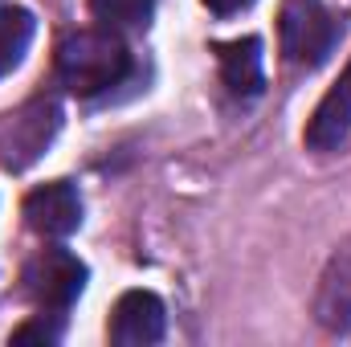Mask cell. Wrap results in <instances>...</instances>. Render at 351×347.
I'll return each mask as SVG.
<instances>
[{"label":"cell","instance_id":"6da1fadb","mask_svg":"<svg viewBox=\"0 0 351 347\" xmlns=\"http://www.w3.org/2000/svg\"><path fill=\"white\" fill-rule=\"evenodd\" d=\"M127 70H131V53L110 29H82L58 45V78L82 98L119 86Z\"/></svg>","mask_w":351,"mask_h":347},{"label":"cell","instance_id":"7a4b0ae2","mask_svg":"<svg viewBox=\"0 0 351 347\" xmlns=\"http://www.w3.org/2000/svg\"><path fill=\"white\" fill-rule=\"evenodd\" d=\"M278 37H282V53L294 66H319L339 41V25L331 21L323 0H282Z\"/></svg>","mask_w":351,"mask_h":347},{"label":"cell","instance_id":"3957f363","mask_svg":"<svg viewBox=\"0 0 351 347\" xmlns=\"http://www.w3.org/2000/svg\"><path fill=\"white\" fill-rule=\"evenodd\" d=\"M86 286V265L66 250H41L25 265V290L45 315H66Z\"/></svg>","mask_w":351,"mask_h":347},{"label":"cell","instance_id":"277c9868","mask_svg":"<svg viewBox=\"0 0 351 347\" xmlns=\"http://www.w3.org/2000/svg\"><path fill=\"white\" fill-rule=\"evenodd\" d=\"M58 123H62V110L53 98H33L29 106L8 115L0 123V164L4 168H29L49 147V139L58 135Z\"/></svg>","mask_w":351,"mask_h":347},{"label":"cell","instance_id":"5b68a950","mask_svg":"<svg viewBox=\"0 0 351 347\" xmlns=\"http://www.w3.org/2000/svg\"><path fill=\"white\" fill-rule=\"evenodd\" d=\"M164 327H168V315H164V302L152 294V290H131L114 302L110 311V344L119 347H147L164 339Z\"/></svg>","mask_w":351,"mask_h":347},{"label":"cell","instance_id":"8992f818","mask_svg":"<svg viewBox=\"0 0 351 347\" xmlns=\"http://www.w3.org/2000/svg\"><path fill=\"white\" fill-rule=\"evenodd\" d=\"M25 221L41 237H70L82 225V196L74 184L53 180L25 196Z\"/></svg>","mask_w":351,"mask_h":347},{"label":"cell","instance_id":"52a82bcc","mask_svg":"<svg viewBox=\"0 0 351 347\" xmlns=\"http://www.w3.org/2000/svg\"><path fill=\"white\" fill-rule=\"evenodd\" d=\"M348 131H351V62L339 74V82L315 106V115L306 123V147L311 152H335L348 139Z\"/></svg>","mask_w":351,"mask_h":347},{"label":"cell","instance_id":"ba28073f","mask_svg":"<svg viewBox=\"0 0 351 347\" xmlns=\"http://www.w3.org/2000/svg\"><path fill=\"white\" fill-rule=\"evenodd\" d=\"M221 58V78L233 94H258L265 82L262 74V41L258 37H241V41H225L217 45Z\"/></svg>","mask_w":351,"mask_h":347},{"label":"cell","instance_id":"9c48e42d","mask_svg":"<svg viewBox=\"0 0 351 347\" xmlns=\"http://www.w3.org/2000/svg\"><path fill=\"white\" fill-rule=\"evenodd\" d=\"M319 319L327 327H348L351 323V246L335 258L327 282H323V298H319Z\"/></svg>","mask_w":351,"mask_h":347},{"label":"cell","instance_id":"30bf717a","mask_svg":"<svg viewBox=\"0 0 351 347\" xmlns=\"http://www.w3.org/2000/svg\"><path fill=\"white\" fill-rule=\"evenodd\" d=\"M29 41H33V16L16 4H4L0 8V78L21 66Z\"/></svg>","mask_w":351,"mask_h":347},{"label":"cell","instance_id":"8fae6325","mask_svg":"<svg viewBox=\"0 0 351 347\" xmlns=\"http://www.w3.org/2000/svg\"><path fill=\"white\" fill-rule=\"evenodd\" d=\"M90 12L102 21V29H143L156 12V0H90Z\"/></svg>","mask_w":351,"mask_h":347},{"label":"cell","instance_id":"7c38bea8","mask_svg":"<svg viewBox=\"0 0 351 347\" xmlns=\"http://www.w3.org/2000/svg\"><path fill=\"white\" fill-rule=\"evenodd\" d=\"M58 335H62V331H58L53 323H45V315H37L33 323H25V327L12 331V344H33V339H37V344H58Z\"/></svg>","mask_w":351,"mask_h":347},{"label":"cell","instance_id":"4fadbf2b","mask_svg":"<svg viewBox=\"0 0 351 347\" xmlns=\"http://www.w3.org/2000/svg\"><path fill=\"white\" fill-rule=\"evenodd\" d=\"M204 4H208V8H213L217 16H229V12H241V8H245L250 0H204Z\"/></svg>","mask_w":351,"mask_h":347}]
</instances>
